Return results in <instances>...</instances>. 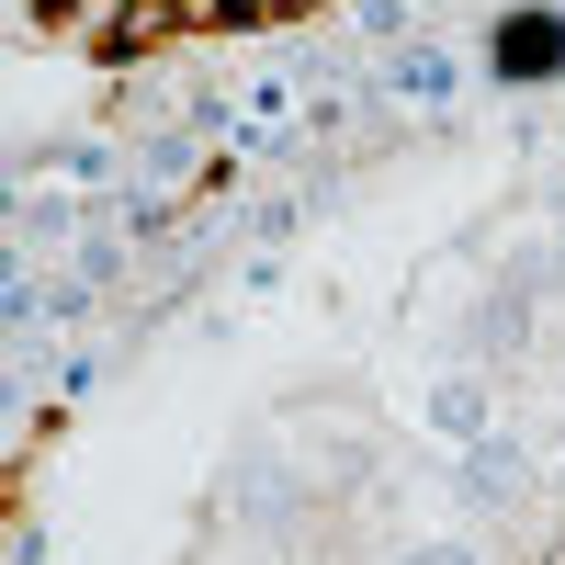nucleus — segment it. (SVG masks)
<instances>
[{
	"label": "nucleus",
	"instance_id": "obj_7",
	"mask_svg": "<svg viewBox=\"0 0 565 565\" xmlns=\"http://www.w3.org/2000/svg\"><path fill=\"white\" fill-rule=\"evenodd\" d=\"M68 238H90V226L68 215V193H23L12 204V249H68Z\"/></svg>",
	"mask_w": 565,
	"mask_h": 565
},
{
	"label": "nucleus",
	"instance_id": "obj_9",
	"mask_svg": "<svg viewBox=\"0 0 565 565\" xmlns=\"http://www.w3.org/2000/svg\"><path fill=\"white\" fill-rule=\"evenodd\" d=\"M396 565H487V554H476V543H407Z\"/></svg>",
	"mask_w": 565,
	"mask_h": 565
},
{
	"label": "nucleus",
	"instance_id": "obj_1",
	"mask_svg": "<svg viewBox=\"0 0 565 565\" xmlns=\"http://www.w3.org/2000/svg\"><path fill=\"white\" fill-rule=\"evenodd\" d=\"M554 260H565V249H554V238H532L521 260L498 271V295L476 306V340H487V362H509V351L532 340V317H543V295H554Z\"/></svg>",
	"mask_w": 565,
	"mask_h": 565
},
{
	"label": "nucleus",
	"instance_id": "obj_3",
	"mask_svg": "<svg viewBox=\"0 0 565 565\" xmlns=\"http://www.w3.org/2000/svg\"><path fill=\"white\" fill-rule=\"evenodd\" d=\"M487 68H498V79H554V68H565V12H509V23L487 34Z\"/></svg>",
	"mask_w": 565,
	"mask_h": 565
},
{
	"label": "nucleus",
	"instance_id": "obj_6",
	"mask_svg": "<svg viewBox=\"0 0 565 565\" xmlns=\"http://www.w3.org/2000/svg\"><path fill=\"white\" fill-rule=\"evenodd\" d=\"M452 79H463V68L441 57V45H407V57L385 68V103H418V114H441V103H452Z\"/></svg>",
	"mask_w": 565,
	"mask_h": 565
},
{
	"label": "nucleus",
	"instance_id": "obj_5",
	"mask_svg": "<svg viewBox=\"0 0 565 565\" xmlns=\"http://www.w3.org/2000/svg\"><path fill=\"white\" fill-rule=\"evenodd\" d=\"M521 441H509V430H487V441H463V498H487V509H509V498H521L532 476H521Z\"/></svg>",
	"mask_w": 565,
	"mask_h": 565
},
{
	"label": "nucleus",
	"instance_id": "obj_10",
	"mask_svg": "<svg viewBox=\"0 0 565 565\" xmlns=\"http://www.w3.org/2000/svg\"><path fill=\"white\" fill-rule=\"evenodd\" d=\"M34 12H45V23H57V12H79V0H34Z\"/></svg>",
	"mask_w": 565,
	"mask_h": 565
},
{
	"label": "nucleus",
	"instance_id": "obj_2",
	"mask_svg": "<svg viewBox=\"0 0 565 565\" xmlns=\"http://www.w3.org/2000/svg\"><path fill=\"white\" fill-rule=\"evenodd\" d=\"M295 487H306V463H282L271 441H249L238 476H226V509H238V521H260V532H282V521H295Z\"/></svg>",
	"mask_w": 565,
	"mask_h": 565
},
{
	"label": "nucleus",
	"instance_id": "obj_4",
	"mask_svg": "<svg viewBox=\"0 0 565 565\" xmlns=\"http://www.w3.org/2000/svg\"><path fill=\"white\" fill-rule=\"evenodd\" d=\"M418 418H430L452 452H463V441H487V373H430V407H418Z\"/></svg>",
	"mask_w": 565,
	"mask_h": 565
},
{
	"label": "nucleus",
	"instance_id": "obj_8",
	"mask_svg": "<svg viewBox=\"0 0 565 565\" xmlns=\"http://www.w3.org/2000/svg\"><path fill=\"white\" fill-rule=\"evenodd\" d=\"M136 181H159V193H170V181H204L193 170V136H148V148H136Z\"/></svg>",
	"mask_w": 565,
	"mask_h": 565
}]
</instances>
